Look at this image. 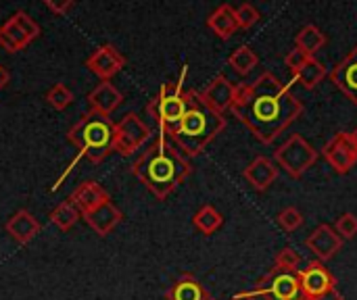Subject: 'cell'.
Listing matches in <instances>:
<instances>
[{
  "label": "cell",
  "instance_id": "obj_1",
  "mask_svg": "<svg viewBox=\"0 0 357 300\" xmlns=\"http://www.w3.org/2000/svg\"><path fill=\"white\" fill-rule=\"evenodd\" d=\"M232 115L261 142L272 144L303 113V102L272 71L251 84H238Z\"/></svg>",
  "mask_w": 357,
  "mask_h": 300
},
{
  "label": "cell",
  "instance_id": "obj_2",
  "mask_svg": "<svg viewBox=\"0 0 357 300\" xmlns=\"http://www.w3.org/2000/svg\"><path fill=\"white\" fill-rule=\"evenodd\" d=\"M132 173L144 184V188L159 200H165L190 173L192 165L167 136H159L144 152L134 161Z\"/></svg>",
  "mask_w": 357,
  "mask_h": 300
},
{
  "label": "cell",
  "instance_id": "obj_3",
  "mask_svg": "<svg viewBox=\"0 0 357 300\" xmlns=\"http://www.w3.org/2000/svg\"><path fill=\"white\" fill-rule=\"evenodd\" d=\"M226 129V117L211 111L199 96L197 90H190L188 109L180 123L167 134L172 144L184 157H199L222 132Z\"/></svg>",
  "mask_w": 357,
  "mask_h": 300
},
{
  "label": "cell",
  "instance_id": "obj_4",
  "mask_svg": "<svg viewBox=\"0 0 357 300\" xmlns=\"http://www.w3.org/2000/svg\"><path fill=\"white\" fill-rule=\"evenodd\" d=\"M113 129L115 123L107 115L88 111L67 132V140L79 150V157L73 161V165L82 157H86L92 163H102L113 152Z\"/></svg>",
  "mask_w": 357,
  "mask_h": 300
},
{
  "label": "cell",
  "instance_id": "obj_5",
  "mask_svg": "<svg viewBox=\"0 0 357 300\" xmlns=\"http://www.w3.org/2000/svg\"><path fill=\"white\" fill-rule=\"evenodd\" d=\"M186 73H188V67L182 69L178 81L163 84V88L159 90V94L146 104V113L159 125V129H161L163 136H167L180 123V119L184 117V113L188 109L190 90H184Z\"/></svg>",
  "mask_w": 357,
  "mask_h": 300
},
{
  "label": "cell",
  "instance_id": "obj_6",
  "mask_svg": "<svg viewBox=\"0 0 357 300\" xmlns=\"http://www.w3.org/2000/svg\"><path fill=\"white\" fill-rule=\"evenodd\" d=\"M320 152L301 136V134H291L276 150H274V163L278 169H284L293 180L303 177V173L316 165Z\"/></svg>",
  "mask_w": 357,
  "mask_h": 300
},
{
  "label": "cell",
  "instance_id": "obj_7",
  "mask_svg": "<svg viewBox=\"0 0 357 300\" xmlns=\"http://www.w3.org/2000/svg\"><path fill=\"white\" fill-rule=\"evenodd\" d=\"M149 140H151V127L136 113H128L121 117L119 123H115L113 152H117L121 157H132Z\"/></svg>",
  "mask_w": 357,
  "mask_h": 300
},
{
  "label": "cell",
  "instance_id": "obj_8",
  "mask_svg": "<svg viewBox=\"0 0 357 300\" xmlns=\"http://www.w3.org/2000/svg\"><path fill=\"white\" fill-rule=\"evenodd\" d=\"M257 299L268 300H305L301 294V284L297 274L278 271L272 267V271L261 278L255 288L251 290Z\"/></svg>",
  "mask_w": 357,
  "mask_h": 300
},
{
  "label": "cell",
  "instance_id": "obj_9",
  "mask_svg": "<svg viewBox=\"0 0 357 300\" xmlns=\"http://www.w3.org/2000/svg\"><path fill=\"white\" fill-rule=\"evenodd\" d=\"M322 157L335 169V173H349L357 163V146L351 140V132H337L322 148Z\"/></svg>",
  "mask_w": 357,
  "mask_h": 300
},
{
  "label": "cell",
  "instance_id": "obj_10",
  "mask_svg": "<svg viewBox=\"0 0 357 300\" xmlns=\"http://www.w3.org/2000/svg\"><path fill=\"white\" fill-rule=\"evenodd\" d=\"M297 276L301 284V294L305 300H316L337 290V280L322 261H312L307 267L299 269Z\"/></svg>",
  "mask_w": 357,
  "mask_h": 300
},
{
  "label": "cell",
  "instance_id": "obj_11",
  "mask_svg": "<svg viewBox=\"0 0 357 300\" xmlns=\"http://www.w3.org/2000/svg\"><path fill=\"white\" fill-rule=\"evenodd\" d=\"M236 92H238V84L230 81L224 73H218L203 92H199L201 100L215 113L224 115L226 111L232 109L234 100H236Z\"/></svg>",
  "mask_w": 357,
  "mask_h": 300
},
{
  "label": "cell",
  "instance_id": "obj_12",
  "mask_svg": "<svg viewBox=\"0 0 357 300\" xmlns=\"http://www.w3.org/2000/svg\"><path fill=\"white\" fill-rule=\"evenodd\" d=\"M126 65V56L113 46V44H105L98 46L88 58H86V67L100 79V81H111L113 75H117Z\"/></svg>",
  "mask_w": 357,
  "mask_h": 300
},
{
  "label": "cell",
  "instance_id": "obj_13",
  "mask_svg": "<svg viewBox=\"0 0 357 300\" xmlns=\"http://www.w3.org/2000/svg\"><path fill=\"white\" fill-rule=\"evenodd\" d=\"M305 246L318 257V261L324 263V261H331V259L343 248V240H341V236L335 232L333 226L322 223V226H318V228L307 236Z\"/></svg>",
  "mask_w": 357,
  "mask_h": 300
},
{
  "label": "cell",
  "instance_id": "obj_14",
  "mask_svg": "<svg viewBox=\"0 0 357 300\" xmlns=\"http://www.w3.org/2000/svg\"><path fill=\"white\" fill-rule=\"evenodd\" d=\"M331 81L357 106V46L331 71Z\"/></svg>",
  "mask_w": 357,
  "mask_h": 300
},
{
  "label": "cell",
  "instance_id": "obj_15",
  "mask_svg": "<svg viewBox=\"0 0 357 300\" xmlns=\"http://www.w3.org/2000/svg\"><path fill=\"white\" fill-rule=\"evenodd\" d=\"M278 173H280L278 165H276L272 159H268V157H255V159L245 167V171H243L245 180H247V182L251 184V188L257 190V192L270 190L272 184H276Z\"/></svg>",
  "mask_w": 357,
  "mask_h": 300
},
{
  "label": "cell",
  "instance_id": "obj_16",
  "mask_svg": "<svg viewBox=\"0 0 357 300\" xmlns=\"http://www.w3.org/2000/svg\"><path fill=\"white\" fill-rule=\"evenodd\" d=\"M69 200L75 205V209L79 211V215H88L94 209H98L100 205L109 203L111 198H109V192L100 184H96V182H84V184H79L71 192Z\"/></svg>",
  "mask_w": 357,
  "mask_h": 300
},
{
  "label": "cell",
  "instance_id": "obj_17",
  "mask_svg": "<svg viewBox=\"0 0 357 300\" xmlns=\"http://www.w3.org/2000/svg\"><path fill=\"white\" fill-rule=\"evenodd\" d=\"M123 100V94L111 84V81H98L92 92L88 94V104L90 111L100 113V115H111Z\"/></svg>",
  "mask_w": 357,
  "mask_h": 300
},
{
  "label": "cell",
  "instance_id": "obj_18",
  "mask_svg": "<svg viewBox=\"0 0 357 300\" xmlns=\"http://www.w3.org/2000/svg\"><path fill=\"white\" fill-rule=\"evenodd\" d=\"M40 221L25 209H19L8 221H6V232L17 244H27L40 234Z\"/></svg>",
  "mask_w": 357,
  "mask_h": 300
},
{
  "label": "cell",
  "instance_id": "obj_19",
  "mask_svg": "<svg viewBox=\"0 0 357 300\" xmlns=\"http://www.w3.org/2000/svg\"><path fill=\"white\" fill-rule=\"evenodd\" d=\"M84 219H86V223H88L98 236H109V234L121 223L123 215H121V211L109 200V203L100 205L98 209H94L92 213L84 215Z\"/></svg>",
  "mask_w": 357,
  "mask_h": 300
},
{
  "label": "cell",
  "instance_id": "obj_20",
  "mask_svg": "<svg viewBox=\"0 0 357 300\" xmlns=\"http://www.w3.org/2000/svg\"><path fill=\"white\" fill-rule=\"evenodd\" d=\"M207 27L220 38V40H230L238 31V21L234 6L230 4H220L209 17H207Z\"/></svg>",
  "mask_w": 357,
  "mask_h": 300
},
{
  "label": "cell",
  "instance_id": "obj_21",
  "mask_svg": "<svg viewBox=\"0 0 357 300\" xmlns=\"http://www.w3.org/2000/svg\"><path fill=\"white\" fill-rule=\"evenodd\" d=\"M167 300H209L211 294L205 290V286L190 274H184L182 278H178L169 290L165 292Z\"/></svg>",
  "mask_w": 357,
  "mask_h": 300
},
{
  "label": "cell",
  "instance_id": "obj_22",
  "mask_svg": "<svg viewBox=\"0 0 357 300\" xmlns=\"http://www.w3.org/2000/svg\"><path fill=\"white\" fill-rule=\"evenodd\" d=\"M326 42H328L326 33H324L318 25H314V23L303 25V27L299 29L297 38H295V46H297L299 50H303L305 54H310V56H314L318 50H322V48L326 46Z\"/></svg>",
  "mask_w": 357,
  "mask_h": 300
},
{
  "label": "cell",
  "instance_id": "obj_23",
  "mask_svg": "<svg viewBox=\"0 0 357 300\" xmlns=\"http://www.w3.org/2000/svg\"><path fill=\"white\" fill-rule=\"evenodd\" d=\"M31 40L21 31V27L8 17L2 25H0V48L6 50V52H19L23 50Z\"/></svg>",
  "mask_w": 357,
  "mask_h": 300
},
{
  "label": "cell",
  "instance_id": "obj_24",
  "mask_svg": "<svg viewBox=\"0 0 357 300\" xmlns=\"http://www.w3.org/2000/svg\"><path fill=\"white\" fill-rule=\"evenodd\" d=\"M192 223H195V228H197L201 234L211 236V234H215V232L224 226V217H222V213H220L213 205H203V207L195 213Z\"/></svg>",
  "mask_w": 357,
  "mask_h": 300
},
{
  "label": "cell",
  "instance_id": "obj_25",
  "mask_svg": "<svg viewBox=\"0 0 357 300\" xmlns=\"http://www.w3.org/2000/svg\"><path fill=\"white\" fill-rule=\"evenodd\" d=\"M228 65L232 67V71L234 73H238V75H249L257 65H259V56H257V52L251 48V46H247V44H243V46H238L230 56H228Z\"/></svg>",
  "mask_w": 357,
  "mask_h": 300
},
{
  "label": "cell",
  "instance_id": "obj_26",
  "mask_svg": "<svg viewBox=\"0 0 357 300\" xmlns=\"http://www.w3.org/2000/svg\"><path fill=\"white\" fill-rule=\"evenodd\" d=\"M324 77H326V67H324L316 56H312V58L307 61V65L295 75V79L301 84L303 90H316L318 84H320Z\"/></svg>",
  "mask_w": 357,
  "mask_h": 300
},
{
  "label": "cell",
  "instance_id": "obj_27",
  "mask_svg": "<svg viewBox=\"0 0 357 300\" xmlns=\"http://www.w3.org/2000/svg\"><path fill=\"white\" fill-rule=\"evenodd\" d=\"M82 215H79V211L75 209V205L67 198V200H63L61 205H56L54 207V211L50 213V221L59 228V230H63V232H67V230H71L75 223H77V219H79Z\"/></svg>",
  "mask_w": 357,
  "mask_h": 300
},
{
  "label": "cell",
  "instance_id": "obj_28",
  "mask_svg": "<svg viewBox=\"0 0 357 300\" xmlns=\"http://www.w3.org/2000/svg\"><path fill=\"white\" fill-rule=\"evenodd\" d=\"M301 255L297 253V251H293L291 246H284L278 255H276V259H274V269H278V271H289V274H297L299 269H301Z\"/></svg>",
  "mask_w": 357,
  "mask_h": 300
},
{
  "label": "cell",
  "instance_id": "obj_29",
  "mask_svg": "<svg viewBox=\"0 0 357 300\" xmlns=\"http://www.w3.org/2000/svg\"><path fill=\"white\" fill-rule=\"evenodd\" d=\"M46 102L56 109V111H65L71 102H73V92L65 86V84H54L48 92H46Z\"/></svg>",
  "mask_w": 357,
  "mask_h": 300
},
{
  "label": "cell",
  "instance_id": "obj_30",
  "mask_svg": "<svg viewBox=\"0 0 357 300\" xmlns=\"http://www.w3.org/2000/svg\"><path fill=\"white\" fill-rule=\"evenodd\" d=\"M276 219H278V226H280L284 232H289V234L297 232V230L303 226V221H305L303 213H301L297 207H284V209L278 213Z\"/></svg>",
  "mask_w": 357,
  "mask_h": 300
},
{
  "label": "cell",
  "instance_id": "obj_31",
  "mask_svg": "<svg viewBox=\"0 0 357 300\" xmlns=\"http://www.w3.org/2000/svg\"><path fill=\"white\" fill-rule=\"evenodd\" d=\"M234 13H236V21H238V29H249V27H253L257 21H259V10L251 4V2H243L241 6H236L234 8Z\"/></svg>",
  "mask_w": 357,
  "mask_h": 300
},
{
  "label": "cell",
  "instance_id": "obj_32",
  "mask_svg": "<svg viewBox=\"0 0 357 300\" xmlns=\"http://www.w3.org/2000/svg\"><path fill=\"white\" fill-rule=\"evenodd\" d=\"M333 228H335V232L341 236L343 242H345V240H354L357 236V217L354 213H343V215L337 219V223H335Z\"/></svg>",
  "mask_w": 357,
  "mask_h": 300
},
{
  "label": "cell",
  "instance_id": "obj_33",
  "mask_svg": "<svg viewBox=\"0 0 357 300\" xmlns=\"http://www.w3.org/2000/svg\"><path fill=\"white\" fill-rule=\"evenodd\" d=\"M10 19L21 27V31H23L31 42L40 35V25H38V23L33 21V17H29L25 10H17V13H13V15H10Z\"/></svg>",
  "mask_w": 357,
  "mask_h": 300
},
{
  "label": "cell",
  "instance_id": "obj_34",
  "mask_svg": "<svg viewBox=\"0 0 357 300\" xmlns=\"http://www.w3.org/2000/svg\"><path fill=\"white\" fill-rule=\"evenodd\" d=\"M310 58H312L310 54H305L303 50H299V48L295 46V48H293V50H291V52L284 56V65L289 67L291 75L295 77V75H297V73H299V71H301V69L307 65V61H310Z\"/></svg>",
  "mask_w": 357,
  "mask_h": 300
},
{
  "label": "cell",
  "instance_id": "obj_35",
  "mask_svg": "<svg viewBox=\"0 0 357 300\" xmlns=\"http://www.w3.org/2000/svg\"><path fill=\"white\" fill-rule=\"evenodd\" d=\"M44 6L50 10V13H54V15H65L69 8H73L75 6V2H71V0H63V2H56V0H46L44 2Z\"/></svg>",
  "mask_w": 357,
  "mask_h": 300
},
{
  "label": "cell",
  "instance_id": "obj_36",
  "mask_svg": "<svg viewBox=\"0 0 357 300\" xmlns=\"http://www.w3.org/2000/svg\"><path fill=\"white\" fill-rule=\"evenodd\" d=\"M316 300H343V294L339 290H333V292H328V294H324V297H320V299Z\"/></svg>",
  "mask_w": 357,
  "mask_h": 300
},
{
  "label": "cell",
  "instance_id": "obj_37",
  "mask_svg": "<svg viewBox=\"0 0 357 300\" xmlns=\"http://www.w3.org/2000/svg\"><path fill=\"white\" fill-rule=\"evenodd\" d=\"M232 300H257V297L253 292H238L232 297Z\"/></svg>",
  "mask_w": 357,
  "mask_h": 300
},
{
  "label": "cell",
  "instance_id": "obj_38",
  "mask_svg": "<svg viewBox=\"0 0 357 300\" xmlns=\"http://www.w3.org/2000/svg\"><path fill=\"white\" fill-rule=\"evenodd\" d=\"M8 77H10V75H8V71L0 65V90L8 84Z\"/></svg>",
  "mask_w": 357,
  "mask_h": 300
},
{
  "label": "cell",
  "instance_id": "obj_39",
  "mask_svg": "<svg viewBox=\"0 0 357 300\" xmlns=\"http://www.w3.org/2000/svg\"><path fill=\"white\" fill-rule=\"evenodd\" d=\"M351 140H354V144H356V146H357V127H356V129H354V132H351Z\"/></svg>",
  "mask_w": 357,
  "mask_h": 300
},
{
  "label": "cell",
  "instance_id": "obj_40",
  "mask_svg": "<svg viewBox=\"0 0 357 300\" xmlns=\"http://www.w3.org/2000/svg\"><path fill=\"white\" fill-rule=\"evenodd\" d=\"M209 300H215V299H213V297H211V299H209Z\"/></svg>",
  "mask_w": 357,
  "mask_h": 300
}]
</instances>
